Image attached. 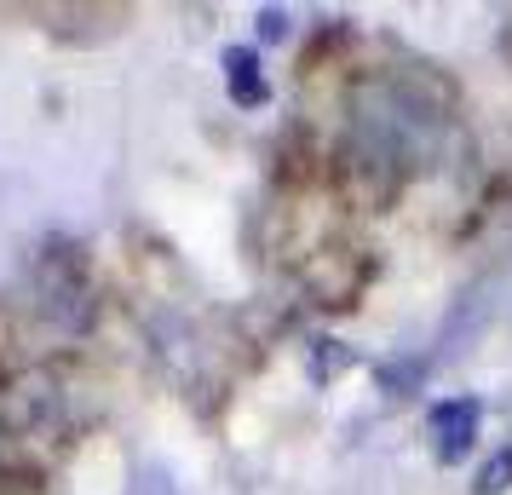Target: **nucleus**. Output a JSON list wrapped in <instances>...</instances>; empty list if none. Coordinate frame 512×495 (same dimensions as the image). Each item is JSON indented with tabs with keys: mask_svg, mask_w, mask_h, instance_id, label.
Listing matches in <instances>:
<instances>
[{
	"mask_svg": "<svg viewBox=\"0 0 512 495\" xmlns=\"http://www.w3.org/2000/svg\"><path fill=\"white\" fill-rule=\"evenodd\" d=\"M478 421H484V403H478V398H443V403H432L426 432H432L438 461H461L466 449H472V438H478Z\"/></svg>",
	"mask_w": 512,
	"mask_h": 495,
	"instance_id": "2",
	"label": "nucleus"
},
{
	"mask_svg": "<svg viewBox=\"0 0 512 495\" xmlns=\"http://www.w3.org/2000/svg\"><path fill=\"white\" fill-rule=\"evenodd\" d=\"M259 41H288V12L282 6H265L259 12Z\"/></svg>",
	"mask_w": 512,
	"mask_h": 495,
	"instance_id": "5",
	"label": "nucleus"
},
{
	"mask_svg": "<svg viewBox=\"0 0 512 495\" xmlns=\"http://www.w3.org/2000/svg\"><path fill=\"white\" fill-rule=\"evenodd\" d=\"M501 490H512V449H501L495 461H484L478 484H472V495H501Z\"/></svg>",
	"mask_w": 512,
	"mask_h": 495,
	"instance_id": "4",
	"label": "nucleus"
},
{
	"mask_svg": "<svg viewBox=\"0 0 512 495\" xmlns=\"http://www.w3.org/2000/svg\"><path fill=\"white\" fill-rule=\"evenodd\" d=\"M41 311H47L52 323H64V329H81L93 317V288H87V277L64 254H52L41 265Z\"/></svg>",
	"mask_w": 512,
	"mask_h": 495,
	"instance_id": "1",
	"label": "nucleus"
},
{
	"mask_svg": "<svg viewBox=\"0 0 512 495\" xmlns=\"http://www.w3.org/2000/svg\"><path fill=\"white\" fill-rule=\"evenodd\" d=\"M225 87H231V104L236 110H259L271 104V81L259 75V52L254 47H225Z\"/></svg>",
	"mask_w": 512,
	"mask_h": 495,
	"instance_id": "3",
	"label": "nucleus"
}]
</instances>
